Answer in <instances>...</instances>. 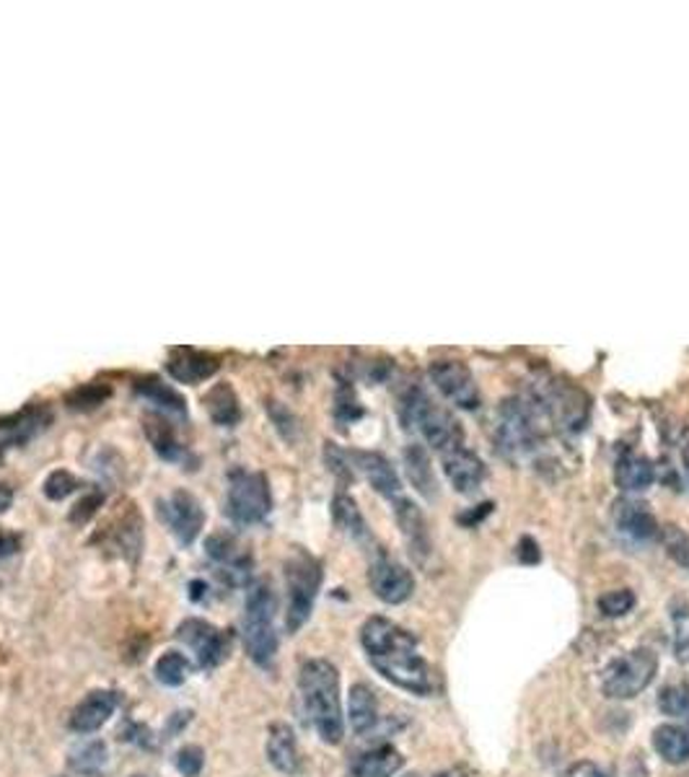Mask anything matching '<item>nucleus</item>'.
<instances>
[{
  "instance_id": "32",
  "label": "nucleus",
  "mask_w": 689,
  "mask_h": 777,
  "mask_svg": "<svg viewBox=\"0 0 689 777\" xmlns=\"http://www.w3.org/2000/svg\"><path fill=\"white\" fill-rule=\"evenodd\" d=\"M659 711L668 718H689V685L677 681L659 692Z\"/></svg>"
},
{
  "instance_id": "16",
  "label": "nucleus",
  "mask_w": 689,
  "mask_h": 777,
  "mask_svg": "<svg viewBox=\"0 0 689 777\" xmlns=\"http://www.w3.org/2000/svg\"><path fill=\"white\" fill-rule=\"evenodd\" d=\"M120 705V694L112 689H93L78 702L76 711L71 715V728L80 736L97 734L107 720L112 718Z\"/></svg>"
},
{
  "instance_id": "26",
  "label": "nucleus",
  "mask_w": 689,
  "mask_h": 777,
  "mask_svg": "<svg viewBox=\"0 0 689 777\" xmlns=\"http://www.w3.org/2000/svg\"><path fill=\"white\" fill-rule=\"evenodd\" d=\"M202 404H205L208 415L213 417V423L221 425V428H234V425L241 421L239 400H236V391L228 387V384H218V387H213L205 394Z\"/></svg>"
},
{
  "instance_id": "23",
  "label": "nucleus",
  "mask_w": 689,
  "mask_h": 777,
  "mask_svg": "<svg viewBox=\"0 0 689 777\" xmlns=\"http://www.w3.org/2000/svg\"><path fill=\"white\" fill-rule=\"evenodd\" d=\"M656 479V472H653L651 459L640 456V454H625L617 459V466H614V483L623 492H640L648 490Z\"/></svg>"
},
{
  "instance_id": "38",
  "label": "nucleus",
  "mask_w": 689,
  "mask_h": 777,
  "mask_svg": "<svg viewBox=\"0 0 689 777\" xmlns=\"http://www.w3.org/2000/svg\"><path fill=\"white\" fill-rule=\"evenodd\" d=\"M324 459H327L329 469H333L337 477H342V479L353 477V466H350V454H344V451L337 449L335 443H327V449H324Z\"/></svg>"
},
{
  "instance_id": "2",
  "label": "nucleus",
  "mask_w": 689,
  "mask_h": 777,
  "mask_svg": "<svg viewBox=\"0 0 689 777\" xmlns=\"http://www.w3.org/2000/svg\"><path fill=\"white\" fill-rule=\"evenodd\" d=\"M299 689L324 744L337 747L344 736V718L340 705V674L327 659H312L301 666Z\"/></svg>"
},
{
  "instance_id": "18",
  "label": "nucleus",
  "mask_w": 689,
  "mask_h": 777,
  "mask_svg": "<svg viewBox=\"0 0 689 777\" xmlns=\"http://www.w3.org/2000/svg\"><path fill=\"white\" fill-rule=\"evenodd\" d=\"M267 760L278 773L296 777L303 773V760L299 752V741H296L293 728L286 723H273L267 734Z\"/></svg>"
},
{
  "instance_id": "36",
  "label": "nucleus",
  "mask_w": 689,
  "mask_h": 777,
  "mask_svg": "<svg viewBox=\"0 0 689 777\" xmlns=\"http://www.w3.org/2000/svg\"><path fill=\"white\" fill-rule=\"evenodd\" d=\"M267 410H270V417H273L275 428L280 430V436L286 438V441H293V438L299 436V421L293 417V412L283 408L280 402H270Z\"/></svg>"
},
{
  "instance_id": "15",
  "label": "nucleus",
  "mask_w": 689,
  "mask_h": 777,
  "mask_svg": "<svg viewBox=\"0 0 689 777\" xmlns=\"http://www.w3.org/2000/svg\"><path fill=\"white\" fill-rule=\"evenodd\" d=\"M612 522L617 526V531L623 537L632 539V542H656L661 526L656 522L648 505L638 503V500L619 498L612 509Z\"/></svg>"
},
{
  "instance_id": "39",
  "label": "nucleus",
  "mask_w": 689,
  "mask_h": 777,
  "mask_svg": "<svg viewBox=\"0 0 689 777\" xmlns=\"http://www.w3.org/2000/svg\"><path fill=\"white\" fill-rule=\"evenodd\" d=\"M335 415L340 417V421H355V417H361V408H358L353 391L340 389V394H337Z\"/></svg>"
},
{
  "instance_id": "1",
  "label": "nucleus",
  "mask_w": 689,
  "mask_h": 777,
  "mask_svg": "<svg viewBox=\"0 0 689 777\" xmlns=\"http://www.w3.org/2000/svg\"><path fill=\"white\" fill-rule=\"evenodd\" d=\"M361 646L371 666L394 687L417 698L434 692V674L428 661L417 653V638L387 617H371L361 627Z\"/></svg>"
},
{
  "instance_id": "22",
  "label": "nucleus",
  "mask_w": 689,
  "mask_h": 777,
  "mask_svg": "<svg viewBox=\"0 0 689 777\" xmlns=\"http://www.w3.org/2000/svg\"><path fill=\"white\" fill-rule=\"evenodd\" d=\"M402 462H404V475H408L412 488L421 492L425 500H434L438 492V488H436L438 483H436L434 464H430V456H428V451H425V446H417V443L408 446L402 454Z\"/></svg>"
},
{
  "instance_id": "30",
  "label": "nucleus",
  "mask_w": 689,
  "mask_h": 777,
  "mask_svg": "<svg viewBox=\"0 0 689 777\" xmlns=\"http://www.w3.org/2000/svg\"><path fill=\"white\" fill-rule=\"evenodd\" d=\"M668 614H672V643H674V655H677L679 664L689 661V601L685 599H672L668 604Z\"/></svg>"
},
{
  "instance_id": "46",
  "label": "nucleus",
  "mask_w": 689,
  "mask_h": 777,
  "mask_svg": "<svg viewBox=\"0 0 689 777\" xmlns=\"http://www.w3.org/2000/svg\"><path fill=\"white\" fill-rule=\"evenodd\" d=\"M681 464H685V475H687V483H689V443L685 446V451H681Z\"/></svg>"
},
{
  "instance_id": "13",
  "label": "nucleus",
  "mask_w": 689,
  "mask_h": 777,
  "mask_svg": "<svg viewBox=\"0 0 689 777\" xmlns=\"http://www.w3.org/2000/svg\"><path fill=\"white\" fill-rule=\"evenodd\" d=\"M443 459V475L451 483V488L462 496H472V492L479 490V485L488 477V469H485L483 459H479L475 451H469L467 446H456V449L446 451L441 454Z\"/></svg>"
},
{
  "instance_id": "28",
  "label": "nucleus",
  "mask_w": 689,
  "mask_h": 777,
  "mask_svg": "<svg viewBox=\"0 0 689 777\" xmlns=\"http://www.w3.org/2000/svg\"><path fill=\"white\" fill-rule=\"evenodd\" d=\"M333 518L350 539H355V542H368L371 539L368 524H366V518H363L361 509H358L355 500L350 496H344V492H337L333 500Z\"/></svg>"
},
{
  "instance_id": "40",
  "label": "nucleus",
  "mask_w": 689,
  "mask_h": 777,
  "mask_svg": "<svg viewBox=\"0 0 689 777\" xmlns=\"http://www.w3.org/2000/svg\"><path fill=\"white\" fill-rule=\"evenodd\" d=\"M104 397H107V391L89 387V389H78L67 402H71V408H93V404H99Z\"/></svg>"
},
{
  "instance_id": "34",
  "label": "nucleus",
  "mask_w": 689,
  "mask_h": 777,
  "mask_svg": "<svg viewBox=\"0 0 689 777\" xmlns=\"http://www.w3.org/2000/svg\"><path fill=\"white\" fill-rule=\"evenodd\" d=\"M666 555L674 560V563L689 571V534H685L677 526H668L666 531Z\"/></svg>"
},
{
  "instance_id": "19",
  "label": "nucleus",
  "mask_w": 689,
  "mask_h": 777,
  "mask_svg": "<svg viewBox=\"0 0 689 777\" xmlns=\"http://www.w3.org/2000/svg\"><path fill=\"white\" fill-rule=\"evenodd\" d=\"M402 752H397V749L389 744H381L355 756V762L350 765V777H394L402 769Z\"/></svg>"
},
{
  "instance_id": "48",
  "label": "nucleus",
  "mask_w": 689,
  "mask_h": 777,
  "mask_svg": "<svg viewBox=\"0 0 689 777\" xmlns=\"http://www.w3.org/2000/svg\"><path fill=\"white\" fill-rule=\"evenodd\" d=\"M133 777H151V775H133Z\"/></svg>"
},
{
  "instance_id": "17",
  "label": "nucleus",
  "mask_w": 689,
  "mask_h": 777,
  "mask_svg": "<svg viewBox=\"0 0 689 777\" xmlns=\"http://www.w3.org/2000/svg\"><path fill=\"white\" fill-rule=\"evenodd\" d=\"M350 459H353L355 469L368 479V485L378 492V496L389 500L402 498L400 475H397V469L391 466L387 456L376 454V451H353Z\"/></svg>"
},
{
  "instance_id": "47",
  "label": "nucleus",
  "mask_w": 689,
  "mask_h": 777,
  "mask_svg": "<svg viewBox=\"0 0 689 777\" xmlns=\"http://www.w3.org/2000/svg\"><path fill=\"white\" fill-rule=\"evenodd\" d=\"M402 777H421V775H415V773H410V775H402Z\"/></svg>"
},
{
  "instance_id": "8",
  "label": "nucleus",
  "mask_w": 689,
  "mask_h": 777,
  "mask_svg": "<svg viewBox=\"0 0 689 777\" xmlns=\"http://www.w3.org/2000/svg\"><path fill=\"white\" fill-rule=\"evenodd\" d=\"M498 443L505 456H529L537 449V425L522 400H505L498 410Z\"/></svg>"
},
{
  "instance_id": "20",
  "label": "nucleus",
  "mask_w": 689,
  "mask_h": 777,
  "mask_svg": "<svg viewBox=\"0 0 689 777\" xmlns=\"http://www.w3.org/2000/svg\"><path fill=\"white\" fill-rule=\"evenodd\" d=\"M166 371L177 378L179 384H200L218 371V361H215L213 355L198 353V350H177V353L168 358Z\"/></svg>"
},
{
  "instance_id": "29",
  "label": "nucleus",
  "mask_w": 689,
  "mask_h": 777,
  "mask_svg": "<svg viewBox=\"0 0 689 777\" xmlns=\"http://www.w3.org/2000/svg\"><path fill=\"white\" fill-rule=\"evenodd\" d=\"M67 765L80 777H104L107 767H110V749L99 739L89 741V744L73 749Z\"/></svg>"
},
{
  "instance_id": "5",
  "label": "nucleus",
  "mask_w": 689,
  "mask_h": 777,
  "mask_svg": "<svg viewBox=\"0 0 689 777\" xmlns=\"http://www.w3.org/2000/svg\"><path fill=\"white\" fill-rule=\"evenodd\" d=\"M322 563L309 552H293V557L286 563V586H288V612L286 630L296 635L306 625L314 612V601L322 589Z\"/></svg>"
},
{
  "instance_id": "14",
  "label": "nucleus",
  "mask_w": 689,
  "mask_h": 777,
  "mask_svg": "<svg viewBox=\"0 0 689 777\" xmlns=\"http://www.w3.org/2000/svg\"><path fill=\"white\" fill-rule=\"evenodd\" d=\"M394 518H397V526H400L404 544H408V552L412 555V560L423 565L425 560L430 557V550H434L428 522H425L423 511L417 509L412 500L402 496L394 500Z\"/></svg>"
},
{
  "instance_id": "27",
  "label": "nucleus",
  "mask_w": 689,
  "mask_h": 777,
  "mask_svg": "<svg viewBox=\"0 0 689 777\" xmlns=\"http://www.w3.org/2000/svg\"><path fill=\"white\" fill-rule=\"evenodd\" d=\"M146 434L151 441L153 451L166 462H179L187 456V449L177 441L174 428L164 421V415H148L146 417Z\"/></svg>"
},
{
  "instance_id": "43",
  "label": "nucleus",
  "mask_w": 689,
  "mask_h": 777,
  "mask_svg": "<svg viewBox=\"0 0 689 777\" xmlns=\"http://www.w3.org/2000/svg\"><path fill=\"white\" fill-rule=\"evenodd\" d=\"M518 555H522L524 563H539V550H537V542H534L531 537L522 539V552H518Z\"/></svg>"
},
{
  "instance_id": "21",
  "label": "nucleus",
  "mask_w": 689,
  "mask_h": 777,
  "mask_svg": "<svg viewBox=\"0 0 689 777\" xmlns=\"http://www.w3.org/2000/svg\"><path fill=\"white\" fill-rule=\"evenodd\" d=\"M348 711H350V726L358 736L368 739V734H374L378 728V702L374 689L368 685H353L350 689V700H348Z\"/></svg>"
},
{
  "instance_id": "7",
  "label": "nucleus",
  "mask_w": 689,
  "mask_h": 777,
  "mask_svg": "<svg viewBox=\"0 0 689 777\" xmlns=\"http://www.w3.org/2000/svg\"><path fill=\"white\" fill-rule=\"evenodd\" d=\"M270 509H273V496H270L267 477L260 472H234L226 492L228 518L239 526H252L265 522Z\"/></svg>"
},
{
  "instance_id": "6",
  "label": "nucleus",
  "mask_w": 689,
  "mask_h": 777,
  "mask_svg": "<svg viewBox=\"0 0 689 777\" xmlns=\"http://www.w3.org/2000/svg\"><path fill=\"white\" fill-rule=\"evenodd\" d=\"M659 674V655L651 648H635L606 666L601 692L610 700H632L651 687Z\"/></svg>"
},
{
  "instance_id": "42",
  "label": "nucleus",
  "mask_w": 689,
  "mask_h": 777,
  "mask_svg": "<svg viewBox=\"0 0 689 777\" xmlns=\"http://www.w3.org/2000/svg\"><path fill=\"white\" fill-rule=\"evenodd\" d=\"M101 500H104V496H89L86 500H80V503L76 505V511L71 513V522L73 524H78V522L84 524L86 518H89L91 513L97 511V505H101Z\"/></svg>"
},
{
  "instance_id": "9",
  "label": "nucleus",
  "mask_w": 689,
  "mask_h": 777,
  "mask_svg": "<svg viewBox=\"0 0 689 777\" xmlns=\"http://www.w3.org/2000/svg\"><path fill=\"white\" fill-rule=\"evenodd\" d=\"M177 638L195 653L200 668H215L231 651V638L205 619H185L177 627Z\"/></svg>"
},
{
  "instance_id": "3",
  "label": "nucleus",
  "mask_w": 689,
  "mask_h": 777,
  "mask_svg": "<svg viewBox=\"0 0 689 777\" xmlns=\"http://www.w3.org/2000/svg\"><path fill=\"white\" fill-rule=\"evenodd\" d=\"M400 417L404 428L421 434V438L430 449H436L438 454L464 446V430L456 423V417L449 410H443L441 404H436L425 394L423 389L404 391L400 402Z\"/></svg>"
},
{
  "instance_id": "33",
  "label": "nucleus",
  "mask_w": 689,
  "mask_h": 777,
  "mask_svg": "<svg viewBox=\"0 0 689 777\" xmlns=\"http://www.w3.org/2000/svg\"><path fill=\"white\" fill-rule=\"evenodd\" d=\"M635 604H638V599H635L630 589H617L599 597V612L604 614V617H625V614L635 610Z\"/></svg>"
},
{
  "instance_id": "35",
  "label": "nucleus",
  "mask_w": 689,
  "mask_h": 777,
  "mask_svg": "<svg viewBox=\"0 0 689 777\" xmlns=\"http://www.w3.org/2000/svg\"><path fill=\"white\" fill-rule=\"evenodd\" d=\"M76 488H78L76 477H73L71 472L58 469V472H52V475L45 479V488H42V490H45V496L50 498V500H65Z\"/></svg>"
},
{
  "instance_id": "10",
  "label": "nucleus",
  "mask_w": 689,
  "mask_h": 777,
  "mask_svg": "<svg viewBox=\"0 0 689 777\" xmlns=\"http://www.w3.org/2000/svg\"><path fill=\"white\" fill-rule=\"evenodd\" d=\"M430 381L436 384V389L449 400L451 404H456L459 410L475 412L483 402L479 397L477 381L472 376V371L459 361H434L428 368Z\"/></svg>"
},
{
  "instance_id": "24",
  "label": "nucleus",
  "mask_w": 689,
  "mask_h": 777,
  "mask_svg": "<svg viewBox=\"0 0 689 777\" xmlns=\"http://www.w3.org/2000/svg\"><path fill=\"white\" fill-rule=\"evenodd\" d=\"M653 749L668 765H687L689 762V728L659 726L653 731Z\"/></svg>"
},
{
  "instance_id": "37",
  "label": "nucleus",
  "mask_w": 689,
  "mask_h": 777,
  "mask_svg": "<svg viewBox=\"0 0 689 777\" xmlns=\"http://www.w3.org/2000/svg\"><path fill=\"white\" fill-rule=\"evenodd\" d=\"M205 767V752L200 747H185L177 752V769L185 777H200Z\"/></svg>"
},
{
  "instance_id": "25",
  "label": "nucleus",
  "mask_w": 689,
  "mask_h": 777,
  "mask_svg": "<svg viewBox=\"0 0 689 777\" xmlns=\"http://www.w3.org/2000/svg\"><path fill=\"white\" fill-rule=\"evenodd\" d=\"M135 391H138V397H143V400L156 404V408L161 412H166V415H177V417L185 415L187 417L185 397H181L174 387H168V384L161 381V378L148 376V378H143V381H138Z\"/></svg>"
},
{
  "instance_id": "4",
  "label": "nucleus",
  "mask_w": 689,
  "mask_h": 777,
  "mask_svg": "<svg viewBox=\"0 0 689 777\" xmlns=\"http://www.w3.org/2000/svg\"><path fill=\"white\" fill-rule=\"evenodd\" d=\"M278 597L270 584H252L245 601V648L247 655L260 668H273L278 655V632H275Z\"/></svg>"
},
{
  "instance_id": "45",
  "label": "nucleus",
  "mask_w": 689,
  "mask_h": 777,
  "mask_svg": "<svg viewBox=\"0 0 689 777\" xmlns=\"http://www.w3.org/2000/svg\"><path fill=\"white\" fill-rule=\"evenodd\" d=\"M16 539L13 537H0V557H5V555H11L13 550H16Z\"/></svg>"
},
{
  "instance_id": "11",
  "label": "nucleus",
  "mask_w": 689,
  "mask_h": 777,
  "mask_svg": "<svg viewBox=\"0 0 689 777\" xmlns=\"http://www.w3.org/2000/svg\"><path fill=\"white\" fill-rule=\"evenodd\" d=\"M161 522H166L174 537L181 547H189L200 537L202 526H205V511H202L200 500L187 490H177L174 496L159 503Z\"/></svg>"
},
{
  "instance_id": "44",
  "label": "nucleus",
  "mask_w": 689,
  "mask_h": 777,
  "mask_svg": "<svg viewBox=\"0 0 689 777\" xmlns=\"http://www.w3.org/2000/svg\"><path fill=\"white\" fill-rule=\"evenodd\" d=\"M436 777H475V773L467 765H456V767H449L446 773H438Z\"/></svg>"
},
{
  "instance_id": "12",
  "label": "nucleus",
  "mask_w": 689,
  "mask_h": 777,
  "mask_svg": "<svg viewBox=\"0 0 689 777\" xmlns=\"http://www.w3.org/2000/svg\"><path fill=\"white\" fill-rule=\"evenodd\" d=\"M371 589L384 604H404L415 591V576L387 555H376L368 571Z\"/></svg>"
},
{
  "instance_id": "31",
  "label": "nucleus",
  "mask_w": 689,
  "mask_h": 777,
  "mask_svg": "<svg viewBox=\"0 0 689 777\" xmlns=\"http://www.w3.org/2000/svg\"><path fill=\"white\" fill-rule=\"evenodd\" d=\"M189 672H192V664L187 661V655H181L179 651H168L156 661V679L166 687H179L189 679Z\"/></svg>"
},
{
  "instance_id": "41",
  "label": "nucleus",
  "mask_w": 689,
  "mask_h": 777,
  "mask_svg": "<svg viewBox=\"0 0 689 777\" xmlns=\"http://www.w3.org/2000/svg\"><path fill=\"white\" fill-rule=\"evenodd\" d=\"M560 777H610V775H606L597 762H576V765L567 767Z\"/></svg>"
}]
</instances>
